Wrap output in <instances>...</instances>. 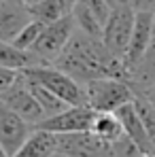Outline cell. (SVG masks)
<instances>
[{"mask_svg": "<svg viewBox=\"0 0 155 157\" xmlns=\"http://www.w3.org/2000/svg\"><path fill=\"white\" fill-rule=\"evenodd\" d=\"M83 87L87 96V106L96 113H117L121 106L134 102L136 98V91L128 81L115 77L94 78Z\"/></svg>", "mask_w": 155, "mask_h": 157, "instance_id": "7a4b0ae2", "label": "cell"}, {"mask_svg": "<svg viewBox=\"0 0 155 157\" xmlns=\"http://www.w3.org/2000/svg\"><path fill=\"white\" fill-rule=\"evenodd\" d=\"M51 157H66V155H64V153H60V151H57V153H53Z\"/></svg>", "mask_w": 155, "mask_h": 157, "instance_id": "f1b7e54d", "label": "cell"}, {"mask_svg": "<svg viewBox=\"0 0 155 157\" xmlns=\"http://www.w3.org/2000/svg\"><path fill=\"white\" fill-rule=\"evenodd\" d=\"M0 100L9 106V108H13L19 117H24L28 123H32L34 128L47 117L45 110H43V106L38 104V100L28 89V83H26V78H24L21 72H19L17 81L11 87H6L4 91H0Z\"/></svg>", "mask_w": 155, "mask_h": 157, "instance_id": "8992f818", "label": "cell"}, {"mask_svg": "<svg viewBox=\"0 0 155 157\" xmlns=\"http://www.w3.org/2000/svg\"><path fill=\"white\" fill-rule=\"evenodd\" d=\"M28 9H30L32 19L43 21L45 26L51 24V21H55V19H60V17H64L66 13H70V11L64 6L62 0H38L36 4H32V6H28Z\"/></svg>", "mask_w": 155, "mask_h": 157, "instance_id": "d6986e66", "label": "cell"}, {"mask_svg": "<svg viewBox=\"0 0 155 157\" xmlns=\"http://www.w3.org/2000/svg\"><path fill=\"white\" fill-rule=\"evenodd\" d=\"M75 32H77L75 17H72V13H66L64 17H60V19H55V21H51V24H47L43 28L36 45L32 47V53L43 64H53L64 53V49L68 47Z\"/></svg>", "mask_w": 155, "mask_h": 157, "instance_id": "277c9868", "label": "cell"}, {"mask_svg": "<svg viewBox=\"0 0 155 157\" xmlns=\"http://www.w3.org/2000/svg\"><path fill=\"white\" fill-rule=\"evenodd\" d=\"M140 155V149L130 140L128 136L119 138L113 147H110V157H138Z\"/></svg>", "mask_w": 155, "mask_h": 157, "instance_id": "7402d4cb", "label": "cell"}, {"mask_svg": "<svg viewBox=\"0 0 155 157\" xmlns=\"http://www.w3.org/2000/svg\"><path fill=\"white\" fill-rule=\"evenodd\" d=\"M32 132H34L32 123H28L24 117H19L13 108H9L0 100V147L6 157L15 155Z\"/></svg>", "mask_w": 155, "mask_h": 157, "instance_id": "ba28073f", "label": "cell"}, {"mask_svg": "<svg viewBox=\"0 0 155 157\" xmlns=\"http://www.w3.org/2000/svg\"><path fill=\"white\" fill-rule=\"evenodd\" d=\"M2 2H4V0H0V4H2Z\"/></svg>", "mask_w": 155, "mask_h": 157, "instance_id": "d6a6232c", "label": "cell"}, {"mask_svg": "<svg viewBox=\"0 0 155 157\" xmlns=\"http://www.w3.org/2000/svg\"><path fill=\"white\" fill-rule=\"evenodd\" d=\"M108 2H110V4H113V6H115V4H117V0H108Z\"/></svg>", "mask_w": 155, "mask_h": 157, "instance_id": "4dcf8cb0", "label": "cell"}, {"mask_svg": "<svg viewBox=\"0 0 155 157\" xmlns=\"http://www.w3.org/2000/svg\"><path fill=\"white\" fill-rule=\"evenodd\" d=\"M19 77L17 70H11V68H2L0 66V91H4L6 87H11Z\"/></svg>", "mask_w": 155, "mask_h": 157, "instance_id": "cb8c5ba5", "label": "cell"}, {"mask_svg": "<svg viewBox=\"0 0 155 157\" xmlns=\"http://www.w3.org/2000/svg\"><path fill=\"white\" fill-rule=\"evenodd\" d=\"M136 13H155V0H123Z\"/></svg>", "mask_w": 155, "mask_h": 157, "instance_id": "d4e9b609", "label": "cell"}, {"mask_svg": "<svg viewBox=\"0 0 155 157\" xmlns=\"http://www.w3.org/2000/svg\"><path fill=\"white\" fill-rule=\"evenodd\" d=\"M138 94H142L151 104H155V85H151V87H149V89H145V91H138Z\"/></svg>", "mask_w": 155, "mask_h": 157, "instance_id": "484cf974", "label": "cell"}, {"mask_svg": "<svg viewBox=\"0 0 155 157\" xmlns=\"http://www.w3.org/2000/svg\"><path fill=\"white\" fill-rule=\"evenodd\" d=\"M110 147L94 132L57 134V151L66 157H110Z\"/></svg>", "mask_w": 155, "mask_h": 157, "instance_id": "9c48e42d", "label": "cell"}, {"mask_svg": "<svg viewBox=\"0 0 155 157\" xmlns=\"http://www.w3.org/2000/svg\"><path fill=\"white\" fill-rule=\"evenodd\" d=\"M21 75H26L28 78H34V81H38V83H43L47 89H51L55 96H60L66 104H70V106L87 104L85 87L79 83L77 78L70 77L68 72H64L62 68H57L55 64L30 66L26 70H21Z\"/></svg>", "mask_w": 155, "mask_h": 157, "instance_id": "3957f363", "label": "cell"}, {"mask_svg": "<svg viewBox=\"0 0 155 157\" xmlns=\"http://www.w3.org/2000/svg\"><path fill=\"white\" fill-rule=\"evenodd\" d=\"M43 64L32 51H24V49H17L13 43H6V40H0V66L2 68H11V70H26L30 66H38Z\"/></svg>", "mask_w": 155, "mask_h": 157, "instance_id": "9a60e30c", "label": "cell"}, {"mask_svg": "<svg viewBox=\"0 0 155 157\" xmlns=\"http://www.w3.org/2000/svg\"><path fill=\"white\" fill-rule=\"evenodd\" d=\"M70 13H72V17H75V24H77L79 32L89 34V36H96V38H102L104 24L94 15V11H91L83 0H77V4L72 6Z\"/></svg>", "mask_w": 155, "mask_h": 157, "instance_id": "ac0fdd59", "label": "cell"}, {"mask_svg": "<svg viewBox=\"0 0 155 157\" xmlns=\"http://www.w3.org/2000/svg\"><path fill=\"white\" fill-rule=\"evenodd\" d=\"M96 110L89 108L87 104L83 106H68L66 110L45 117L36 128L38 130H47L53 134H77V132H89L94 123Z\"/></svg>", "mask_w": 155, "mask_h": 157, "instance_id": "52a82bcc", "label": "cell"}, {"mask_svg": "<svg viewBox=\"0 0 155 157\" xmlns=\"http://www.w3.org/2000/svg\"><path fill=\"white\" fill-rule=\"evenodd\" d=\"M32 21L30 9L21 0H4L0 4V40L13 43V38Z\"/></svg>", "mask_w": 155, "mask_h": 157, "instance_id": "8fae6325", "label": "cell"}, {"mask_svg": "<svg viewBox=\"0 0 155 157\" xmlns=\"http://www.w3.org/2000/svg\"><path fill=\"white\" fill-rule=\"evenodd\" d=\"M130 85L134 87V91H145L155 85V36L140 62L130 70Z\"/></svg>", "mask_w": 155, "mask_h": 157, "instance_id": "5bb4252c", "label": "cell"}, {"mask_svg": "<svg viewBox=\"0 0 155 157\" xmlns=\"http://www.w3.org/2000/svg\"><path fill=\"white\" fill-rule=\"evenodd\" d=\"M43 28L45 24L43 21H36V19H32L30 24H28L15 38H13V45L17 47V49H24V51H32V47L36 45V40H38V36H41V32H43Z\"/></svg>", "mask_w": 155, "mask_h": 157, "instance_id": "44dd1931", "label": "cell"}, {"mask_svg": "<svg viewBox=\"0 0 155 157\" xmlns=\"http://www.w3.org/2000/svg\"><path fill=\"white\" fill-rule=\"evenodd\" d=\"M153 32H155V13H153Z\"/></svg>", "mask_w": 155, "mask_h": 157, "instance_id": "1f68e13d", "label": "cell"}, {"mask_svg": "<svg viewBox=\"0 0 155 157\" xmlns=\"http://www.w3.org/2000/svg\"><path fill=\"white\" fill-rule=\"evenodd\" d=\"M134 106H136V110H138V115H140V119H142V123L147 128V134H149V138L153 142V149H155V104H151L142 94L136 91Z\"/></svg>", "mask_w": 155, "mask_h": 157, "instance_id": "ffe728a7", "label": "cell"}, {"mask_svg": "<svg viewBox=\"0 0 155 157\" xmlns=\"http://www.w3.org/2000/svg\"><path fill=\"white\" fill-rule=\"evenodd\" d=\"M53 153H57V134L34 128L30 138L13 157H51Z\"/></svg>", "mask_w": 155, "mask_h": 157, "instance_id": "4fadbf2b", "label": "cell"}, {"mask_svg": "<svg viewBox=\"0 0 155 157\" xmlns=\"http://www.w3.org/2000/svg\"><path fill=\"white\" fill-rule=\"evenodd\" d=\"M138 157H155V151H140Z\"/></svg>", "mask_w": 155, "mask_h": 157, "instance_id": "4316f807", "label": "cell"}, {"mask_svg": "<svg viewBox=\"0 0 155 157\" xmlns=\"http://www.w3.org/2000/svg\"><path fill=\"white\" fill-rule=\"evenodd\" d=\"M21 2H26L28 6H32V4H36V2H38V0H21Z\"/></svg>", "mask_w": 155, "mask_h": 157, "instance_id": "83f0119b", "label": "cell"}, {"mask_svg": "<svg viewBox=\"0 0 155 157\" xmlns=\"http://www.w3.org/2000/svg\"><path fill=\"white\" fill-rule=\"evenodd\" d=\"M0 157H6V153L2 151V147H0Z\"/></svg>", "mask_w": 155, "mask_h": 157, "instance_id": "f546056e", "label": "cell"}, {"mask_svg": "<svg viewBox=\"0 0 155 157\" xmlns=\"http://www.w3.org/2000/svg\"><path fill=\"white\" fill-rule=\"evenodd\" d=\"M28 83V89L32 91V96L38 100V104L43 106V110H45V115L47 117H51V115H57V113H62V110H66L70 104H66L60 96H55L51 89H47L43 83H38V81H34V78H28L24 75Z\"/></svg>", "mask_w": 155, "mask_h": 157, "instance_id": "e0dca14e", "label": "cell"}, {"mask_svg": "<svg viewBox=\"0 0 155 157\" xmlns=\"http://www.w3.org/2000/svg\"><path fill=\"white\" fill-rule=\"evenodd\" d=\"M91 11H94V15L102 21V24H106V19H108V15H110V11H113V4L108 2V0H83Z\"/></svg>", "mask_w": 155, "mask_h": 157, "instance_id": "603a6c76", "label": "cell"}, {"mask_svg": "<svg viewBox=\"0 0 155 157\" xmlns=\"http://www.w3.org/2000/svg\"><path fill=\"white\" fill-rule=\"evenodd\" d=\"M57 68L68 72L72 78H77L81 85L94 81V78H104V77H115L128 81V68L123 59H119L115 53L104 45L102 38L75 32L72 40L64 53L53 62ZM130 83V81H128Z\"/></svg>", "mask_w": 155, "mask_h": 157, "instance_id": "6da1fadb", "label": "cell"}, {"mask_svg": "<svg viewBox=\"0 0 155 157\" xmlns=\"http://www.w3.org/2000/svg\"><path fill=\"white\" fill-rule=\"evenodd\" d=\"M89 132H94V134H96L100 140H104L106 144H115L119 138L126 136L123 123H121V119L117 117V113H96Z\"/></svg>", "mask_w": 155, "mask_h": 157, "instance_id": "2e32d148", "label": "cell"}, {"mask_svg": "<svg viewBox=\"0 0 155 157\" xmlns=\"http://www.w3.org/2000/svg\"><path fill=\"white\" fill-rule=\"evenodd\" d=\"M134 21H136V11L130 4H126L123 0H117V4L113 6L106 24H104L102 40L119 59L126 57L130 38H132V30H134Z\"/></svg>", "mask_w": 155, "mask_h": 157, "instance_id": "5b68a950", "label": "cell"}, {"mask_svg": "<svg viewBox=\"0 0 155 157\" xmlns=\"http://www.w3.org/2000/svg\"><path fill=\"white\" fill-rule=\"evenodd\" d=\"M153 36H155V32H153V13H145V11H142V13H136L132 38H130L126 57H123V64H126V68H128V77H130V70L140 62V57L149 49Z\"/></svg>", "mask_w": 155, "mask_h": 157, "instance_id": "30bf717a", "label": "cell"}, {"mask_svg": "<svg viewBox=\"0 0 155 157\" xmlns=\"http://www.w3.org/2000/svg\"><path fill=\"white\" fill-rule=\"evenodd\" d=\"M117 117H119L121 123H123L126 136H128L140 151H155L153 142H151V138H149V134H147V128H145V123H142V119H140V115H138L134 102L121 106V108L117 110Z\"/></svg>", "mask_w": 155, "mask_h": 157, "instance_id": "7c38bea8", "label": "cell"}]
</instances>
